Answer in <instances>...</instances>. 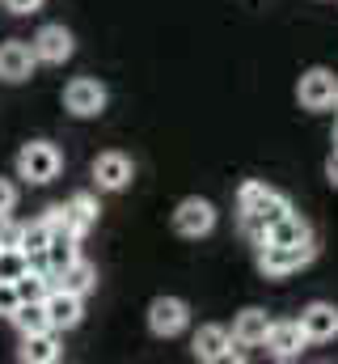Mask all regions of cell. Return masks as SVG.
<instances>
[{"mask_svg":"<svg viewBox=\"0 0 338 364\" xmlns=\"http://www.w3.org/2000/svg\"><path fill=\"white\" fill-rule=\"evenodd\" d=\"M186 318H190V309H186V301H178V296H157L153 301V309H148V326H153V335H178L182 326H186Z\"/></svg>","mask_w":338,"mask_h":364,"instance_id":"7","label":"cell"},{"mask_svg":"<svg viewBox=\"0 0 338 364\" xmlns=\"http://www.w3.org/2000/svg\"><path fill=\"white\" fill-rule=\"evenodd\" d=\"M30 267V259H26V250L21 246H0V279H17V275Z\"/></svg>","mask_w":338,"mask_h":364,"instance_id":"24","label":"cell"},{"mask_svg":"<svg viewBox=\"0 0 338 364\" xmlns=\"http://www.w3.org/2000/svg\"><path fill=\"white\" fill-rule=\"evenodd\" d=\"M93 225H97V203H93V195H72V199L64 203V229L77 233V237H84Z\"/></svg>","mask_w":338,"mask_h":364,"instance_id":"16","label":"cell"},{"mask_svg":"<svg viewBox=\"0 0 338 364\" xmlns=\"http://www.w3.org/2000/svg\"><path fill=\"white\" fill-rule=\"evenodd\" d=\"M30 47H34L38 60H47V64H64V60L72 55V34H68L64 26H43L38 38H34Z\"/></svg>","mask_w":338,"mask_h":364,"instance_id":"10","label":"cell"},{"mask_svg":"<svg viewBox=\"0 0 338 364\" xmlns=\"http://www.w3.org/2000/svg\"><path fill=\"white\" fill-rule=\"evenodd\" d=\"M21 305V296H17V288L9 284V279H0V318H13V309Z\"/></svg>","mask_w":338,"mask_h":364,"instance_id":"25","label":"cell"},{"mask_svg":"<svg viewBox=\"0 0 338 364\" xmlns=\"http://www.w3.org/2000/svg\"><path fill=\"white\" fill-rule=\"evenodd\" d=\"M13 322H17V331H21V335H38V331H51L43 301H21V305L13 309Z\"/></svg>","mask_w":338,"mask_h":364,"instance_id":"22","label":"cell"},{"mask_svg":"<svg viewBox=\"0 0 338 364\" xmlns=\"http://www.w3.org/2000/svg\"><path fill=\"white\" fill-rule=\"evenodd\" d=\"M97 284V272L84 263V259H72L64 272H55L51 275V288H64V292H77V296H84L89 288Z\"/></svg>","mask_w":338,"mask_h":364,"instance_id":"18","label":"cell"},{"mask_svg":"<svg viewBox=\"0 0 338 364\" xmlns=\"http://www.w3.org/2000/svg\"><path fill=\"white\" fill-rule=\"evenodd\" d=\"M13 203H17V191H13V182L0 178V212H13Z\"/></svg>","mask_w":338,"mask_h":364,"instance_id":"27","label":"cell"},{"mask_svg":"<svg viewBox=\"0 0 338 364\" xmlns=\"http://www.w3.org/2000/svg\"><path fill=\"white\" fill-rule=\"evenodd\" d=\"M38 4H43V0H4L9 13H38Z\"/></svg>","mask_w":338,"mask_h":364,"instance_id":"28","label":"cell"},{"mask_svg":"<svg viewBox=\"0 0 338 364\" xmlns=\"http://www.w3.org/2000/svg\"><path fill=\"white\" fill-rule=\"evenodd\" d=\"M334 110H338V97H334Z\"/></svg>","mask_w":338,"mask_h":364,"instance_id":"30","label":"cell"},{"mask_svg":"<svg viewBox=\"0 0 338 364\" xmlns=\"http://www.w3.org/2000/svg\"><path fill=\"white\" fill-rule=\"evenodd\" d=\"M43 309H47L51 331H68V326H77V322H81V296H77V292L51 288V292L43 296Z\"/></svg>","mask_w":338,"mask_h":364,"instance_id":"8","label":"cell"},{"mask_svg":"<svg viewBox=\"0 0 338 364\" xmlns=\"http://www.w3.org/2000/svg\"><path fill=\"white\" fill-rule=\"evenodd\" d=\"M300 106H309V110H326V106H334L338 97V77L334 73H326V68H313V73H305L300 77Z\"/></svg>","mask_w":338,"mask_h":364,"instance_id":"4","label":"cell"},{"mask_svg":"<svg viewBox=\"0 0 338 364\" xmlns=\"http://www.w3.org/2000/svg\"><path fill=\"white\" fill-rule=\"evenodd\" d=\"M64 106H68L72 114L89 119V114H97V110L106 106V85L93 81V77H77V81L64 90Z\"/></svg>","mask_w":338,"mask_h":364,"instance_id":"5","label":"cell"},{"mask_svg":"<svg viewBox=\"0 0 338 364\" xmlns=\"http://www.w3.org/2000/svg\"><path fill=\"white\" fill-rule=\"evenodd\" d=\"M313 259V242H300V246H279V242H262L258 250V267L262 275L279 279V275H292L296 267H305Z\"/></svg>","mask_w":338,"mask_h":364,"instance_id":"1","label":"cell"},{"mask_svg":"<svg viewBox=\"0 0 338 364\" xmlns=\"http://www.w3.org/2000/svg\"><path fill=\"white\" fill-rule=\"evenodd\" d=\"M288 212H292V203H288V199H283L279 191H271V186H266V191H262V199L254 203L250 212H241V216H258V220H262V225L271 229V225H275L279 216H288Z\"/></svg>","mask_w":338,"mask_h":364,"instance_id":"21","label":"cell"},{"mask_svg":"<svg viewBox=\"0 0 338 364\" xmlns=\"http://www.w3.org/2000/svg\"><path fill=\"white\" fill-rule=\"evenodd\" d=\"M212 225H216V208L207 199H182L178 212H173V229L182 237H203Z\"/></svg>","mask_w":338,"mask_h":364,"instance_id":"3","label":"cell"},{"mask_svg":"<svg viewBox=\"0 0 338 364\" xmlns=\"http://www.w3.org/2000/svg\"><path fill=\"white\" fill-rule=\"evenodd\" d=\"M47 242H51V225H47V220H34V225H26V229H21V250H26V259L43 255V250H47Z\"/></svg>","mask_w":338,"mask_h":364,"instance_id":"23","label":"cell"},{"mask_svg":"<svg viewBox=\"0 0 338 364\" xmlns=\"http://www.w3.org/2000/svg\"><path fill=\"white\" fill-rule=\"evenodd\" d=\"M334 140H338V136H334Z\"/></svg>","mask_w":338,"mask_h":364,"instance_id":"31","label":"cell"},{"mask_svg":"<svg viewBox=\"0 0 338 364\" xmlns=\"http://www.w3.org/2000/svg\"><path fill=\"white\" fill-rule=\"evenodd\" d=\"M195 356L199 360H229L233 356V335L224 326H203L195 335Z\"/></svg>","mask_w":338,"mask_h":364,"instance_id":"13","label":"cell"},{"mask_svg":"<svg viewBox=\"0 0 338 364\" xmlns=\"http://www.w3.org/2000/svg\"><path fill=\"white\" fill-rule=\"evenodd\" d=\"M326 174H330V182L338 186V149L330 153V161H326Z\"/></svg>","mask_w":338,"mask_h":364,"instance_id":"29","label":"cell"},{"mask_svg":"<svg viewBox=\"0 0 338 364\" xmlns=\"http://www.w3.org/2000/svg\"><path fill=\"white\" fill-rule=\"evenodd\" d=\"M13 288H17L21 301H43V296L51 292V272H43V267H26V272L13 279Z\"/></svg>","mask_w":338,"mask_h":364,"instance_id":"20","label":"cell"},{"mask_svg":"<svg viewBox=\"0 0 338 364\" xmlns=\"http://www.w3.org/2000/svg\"><path fill=\"white\" fill-rule=\"evenodd\" d=\"M34 64H38V55L30 43H4L0 47V77L4 81H26L34 73Z\"/></svg>","mask_w":338,"mask_h":364,"instance_id":"11","label":"cell"},{"mask_svg":"<svg viewBox=\"0 0 338 364\" xmlns=\"http://www.w3.org/2000/svg\"><path fill=\"white\" fill-rule=\"evenodd\" d=\"M72 259H81L77 255V233H68V229H51V242H47V250H43V263H47V272H64Z\"/></svg>","mask_w":338,"mask_h":364,"instance_id":"14","label":"cell"},{"mask_svg":"<svg viewBox=\"0 0 338 364\" xmlns=\"http://www.w3.org/2000/svg\"><path fill=\"white\" fill-rule=\"evenodd\" d=\"M266 331H271L266 309H246V314H237V322H233V343H241V348H258V343L266 339Z\"/></svg>","mask_w":338,"mask_h":364,"instance_id":"15","label":"cell"},{"mask_svg":"<svg viewBox=\"0 0 338 364\" xmlns=\"http://www.w3.org/2000/svg\"><path fill=\"white\" fill-rule=\"evenodd\" d=\"M21 360H26V364H51V360H60V339H55V331L21 335Z\"/></svg>","mask_w":338,"mask_h":364,"instance_id":"17","label":"cell"},{"mask_svg":"<svg viewBox=\"0 0 338 364\" xmlns=\"http://www.w3.org/2000/svg\"><path fill=\"white\" fill-rule=\"evenodd\" d=\"M93 178L102 191H123L127 182H131V161L123 157V153H102L97 161H93Z\"/></svg>","mask_w":338,"mask_h":364,"instance_id":"12","label":"cell"},{"mask_svg":"<svg viewBox=\"0 0 338 364\" xmlns=\"http://www.w3.org/2000/svg\"><path fill=\"white\" fill-rule=\"evenodd\" d=\"M262 191H266L262 182H246V186H241V195H237V208H241V212H250L254 203L262 199Z\"/></svg>","mask_w":338,"mask_h":364,"instance_id":"26","label":"cell"},{"mask_svg":"<svg viewBox=\"0 0 338 364\" xmlns=\"http://www.w3.org/2000/svg\"><path fill=\"white\" fill-rule=\"evenodd\" d=\"M60 166H64V157H60V149L47 144V140H34V144H26V149L17 153V174L30 178V182H51L60 174Z\"/></svg>","mask_w":338,"mask_h":364,"instance_id":"2","label":"cell"},{"mask_svg":"<svg viewBox=\"0 0 338 364\" xmlns=\"http://www.w3.org/2000/svg\"><path fill=\"white\" fill-rule=\"evenodd\" d=\"M262 343L271 348V356H275V360H292V356H300V352H305L309 335L300 331V322H271V331H266V339H262Z\"/></svg>","mask_w":338,"mask_h":364,"instance_id":"6","label":"cell"},{"mask_svg":"<svg viewBox=\"0 0 338 364\" xmlns=\"http://www.w3.org/2000/svg\"><path fill=\"white\" fill-rule=\"evenodd\" d=\"M300 331L309 335V343H326L338 335V309L326 301H313L305 314H300Z\"/></svg>","mask_w":338,"mask_h":364,"instance_id":"9","label":"cell"},{"mask_svg":"<svg viewBox=\"0 0 338 364\" xmlns=\"http://www.w3.org/2000/svg\"><path fill=\"white\" fill-rule=\"evenodd\" d=\"M266 242H279V246H300V242H313V233H309V220H300L296 212H288V216H279V220L266 229Z\"/></svg>","mask_w":338,"mask_h":364,"instance_id":"19","label":"cell"}]
</instances>
